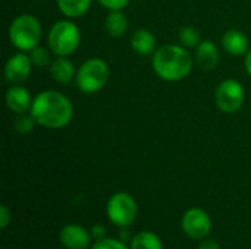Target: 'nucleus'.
Wrapping results in <instances>:
<instances>
[{"mask_svg": "<svg viewBox=\"0 0 251 249\" xmlns=\"http://www.w3.org/2000/svg\"><path fill=\"white\" fill-rule=\"evenodd\" d=\"M29 112L35 123L49 129L66 126L74 116L72 103L63 94L53 90L40 92L32 100Z\"/></svg>", "mask_w": 251, "mask_h": 249, "instance_id": "f257e3e1", "label": "nucleus"}, {"mask_svg": "<svg viewBox=\"0 0 251 249\" xmlns=\"http://www.w3.org/2000/svg\"><path fill=\"white\" fill-rule=\"evenodd\" d=\"M193 66L190 53L179 45L166 44L153 54V68L165 81H179L185 78Z\"/></svg>", "mask_w": 251, "mask_h": 249, "instance_id": "f03ea898", "label": "nucleus"}, {"mask_svg": "<svg viewBox=\"0 0 251 249\" xmlns=\"http://www.w3.org/2000/svg\"><path fill=\"white\" fill-rule=\"evenodd\" d=\"M9 37L16 48L22 51H31L34 47H37L41 37L40 22L31 15H21L12 22L9 28Z\"/></svg>", "mask_w": 251, "mask_h": 249, "instance_id": "7ed1b4c3", "label": "nucleus"}, {"mask_svg": "<svg viewBox=\"0 0 251 249\" xmlns=\"http://www.w3.org/2000/svg\"><path fill=\"white\" fill-rule=\"evenodd\" d=\"M79 29L71 21L56 22L49 34V47L56 56H69L79 45Z\"/></svg>", "mask_w": 251, "mask_h": 249, "instance_id": "20e7f679", "label": "nucleus"}, {"mask_svg": "<svg viewBox=\"0 0 251 249\" xmlns=\"http://www.w3.org/2000/svg\"><path fill=\"white\" fill-rule=\"evenodd\" d=\"M109 79V66L104 60L94 57L82 63L76 72V85L82 92L91 94L100 91Z\"/></svg>", "mask_w": 251, "mask_h": 249, "instance_id": "39448f33", "label": "nucleus"}, {"mask_svg": "<svg viewBox=\"0 0 251 249\" xmlns=\"http://www.w3.org/2000/svg\"><path fill=\"white\" fill-rule=\"evenodd\" d=\"M107 216L116 226H129L137 217V204L134 198L125 192L113 194L107 203Z\"/></svg>", "mask_w": 251, "mask_h": 249, "instance_id": "423d86ee", "label": "nucleus"}, {"mask_svg": "<svg viewBox=\"0 0 251 249\" xmlns=\"http://www.w3.org/2000/svg\"><path fill=\"white\" fill-rule=\"evenodd\" d=\"M244 103V88L235 79H226L221 82L216 90V104L225 113H234L240 110Z\"/></svg>", "mask_w": 251, "mask_h": 249, "instance_id": "0eeeda50", "label": "nucleus"}, {"mask_svg": "<svg viewBox=\"0 0 251 249\" xmlns=\"http://www.w3.org/2000/svg\"><path fill=\"white\" fill-rule=\"evenodd\" d=\"M182 229L190 238L200 239L209 235L212 229V222L206 211L200 208H191L182 217Z\"/></svg>", "mask_w": 251, "mask_h": 249, "instance_id": "6e6552de", "label": "nucleus"}, {"mask_svg": "<svg viewBox=\"0 0 251 249\" xmlns=\"http://www.w3.org/2000/svg\"><path fill=\"white\" fill-rule=\"evenodd\" d=\"M31 59L24 54V53H18V54H13L7 63H6V68H4V76H6V81L10 82V84H21L24 82L29 72H31Z\"/></svg>", "mask_w": 251, "mask_h": 249, "instance_id": "1a4fd4ad", "label": "nucleus"}, {"mask_svg": "<svg viewBox=\"0 0 251 249\" xmlns=\"http://www.w3.org/2000/svg\"><path fill=\"white\" fill-rule=\"evenodd\" d=\"M60 242L68 249H85L90 244V235L84 227L69 225L60 230Z\"/></svg>", "mask_w": 251, "mask_h": 249, "instance_id": "9d476101", "label": "nucleus"}, {"mask_svg": "<svg viewBox=\"0 0 251 249\" xmlns=\"http://www.w3.org/2000/svg\"><path fill=\"white\" fill-rule=\"evenodd\" d=\"M6 104L12 112L21 114V113H25L26 110H31L32 100H31L28 90H25L24 87L15 85V87H10L6 92Z\"/></svg>", "mask_w": 251, "mask_h": 249, "instance_id": "9b49d317", "label": "nucleus"}, {"mask_svg": "<svg viewBox=\"0 0 251 249\" xmlns=\"http://www.w3.org/2000/svg\"><path fill=\"white\" fill-rule=\"evenodd\" d=\"M222 44H224V48L234 56L246 54L250 50L246 34L238 29H229L228 32H225L222 38Z\"/></svg>", "mask_w": 251, "mask_h": 249, "instance_id": "f8f14e48", "label": "nucleus"}, {"mask_svg": "<svg viewBox=\"0 0 251 249\" xmlns=\"http://www.w3.org/2000/svg\"><path fill=\"white\" fill-rule=\"evenodd\" d=\"M196 59H197V63L203 69L206 70L213 69L219 60V53H218L216 45L212 41H201L196 47Z\"/></svg>", "mask_w": 251, "mask_h": 249, "instance_id": "ddd939ff", "label": "nucleus"}, {"mask_svg": "<svg viewBox=\"0 0 251 249\" xmlns=\"http://www.w3.org/2000/svg\"><path fill=\"white\" fill-rule=\"evenodd\" d=\"M50 73L54 81L66 85L72 81L75 76V68L74 65L63 56H57L51 63H50Z\"/></svg>", "mask_w": 251, "mask_h": 249, "instance_id": "4468645a", "label": "nucleus"}, {"mask_svg": "<svg viewBox=\"0 0 251 249\" xmlns=\"http://www.w3.org/2000/svg\"><path fill=\"white\" fill-rule=\"evenodd\" d=\"M131 47L135 53L147 56L156 51V38L154 35L147 29H138L134 32L131 38Z\"/></svg>", "mask_w": 251, "mask_h": 249, "instance_id": "2eb2a0df", "label": "nucleus"}, {"mask_svg": "<svg viewBox=\"0 0 251 249\" xmlns=\"http://www.w3.org/2000/svg\"><path fill=\"white\" fill-rule=\"evenodd\" d=\"M104 26L112 37H122L128 29V19L121 10H112L106 16Z\"/></svg>", "mask_w": 251, "mask_h": 249, "instance_id": "dca6fc26", "label": "nucleus"}, {"mask_svg": "<svg viewBox=\"0 0 251 249\" xmlns=\"http://www.w3.org/2000/svg\"><path fill=\"white\" fill-rule=\"evenodd\" d=\"M91 4V0H57V6L68 18L82 16Z\"/></svg>", "mask_w": 251, "mask_h": 249, "instance_id": "f3484780", "label": "nucleus"}, {"mask_svg": "<svg viewBox=\"0 0 251 249\" xmlns=\"http://www.w3.org/2000/svg\"><path fill=\"white\" fill-rule=\"evenodd\" d=\"M132 249H163V247L154 233L140 232L132 239Z\"/></svg>", "mask_w": 251, "mask_h": 249, "instance_id": "a211bd4d", "label": "nucleus"}, {"mask_svg": "<svg viewBox=\"0 0 251 249\" xmlns=\"http://www.w3.org/2000/svg\"><path fill=\"white\" fill-rule=\"evenodd\" d=\"M179 40H181L184 47L193 48V47H197L200 44V34L194 26H184L179 31Z\"/></svg>", "mask_w": 251, "mask_h": 249, "instance_id": "6ab92c4d", "label": "nucleus"}, {"mask_svg": "<svg viewBox=\"0 0 251 249\" xmlns=\"http://www.w3.org/2000/svg\"><path fill=\"white\" fill-rule=\"evenodd\" d=\"M29 59L32 62V65L38 66V68H43V66H47L50 63V53L46 47H34L29 53Z\"/></svg>", "mask_w": 251, "mask_h": 249, "instance_id": "aec40b11", "label": "nucleus"}, {"mask_svg": "<svg viewBox=\"0 0 251 249\" xmlns=\"http://www.w3.org/2000/svg\"><path fill=\"white\" fill-rule=\"evenodd\" d=\"M34 123H35V120H34V117H32L31 114L28 116V114H25V113H21V114H18V117L15 119L13 126H15V129H16L19 134H28V132L32 131Z\"/></svg>", "mask_w": 251, "mask_h": 249, "instance_id": "412c9836", "label": "nucleus"}, {"mask_svg": "<svg viewBox=\"0 0 251 249\" xmlns=\"http://www.w3.org/2000/svg\"><path fill=\"white\" fill-rule=\"evenodd\" d=\"M93 249H128L125 247V244H122L121 241L116 239H101L97 241V244L93 247Z\"/></svg>", "mask_w": 251, "mask_h": 249, "instance_id": "4be33fe9", "label": "nucleus"}, {"mask_svg": "<svg viewBox=\"0 0 251 249\" xmlns=\"http://www.w3.org/2000/svg\"><path fill=\"white\" fill-rule=\"evenodd\" d=\"M97 1L110 10H121L129 3V0H97Z\"/></svg>", "mask_w": 251, "mask_h": 249, "instance_id": "5701e85b", "label": "nucleus"}, {"mask_svg": "<svg viewBox=\"0 0 251 249\" xmlns=\"http://www.w3.org/2000/svg\"><path fill=\"white\" fill-rule=\"evenodd\" d=\"M0 227H6L7 225H9V222H10V216H9V211H7V208L4 207V205H1L0 207Z\"/></svg>", "mask_w": 251, "mask_h": 249, "instance_id": "b1692460", "label": "nucleus"}, {"mask_svg": "<svg viewBox=\"0 0 251 249\" xmlns=\"http://www.w3.org/2000/svg\"><path fill=\"white\" fill-rule=\"evenodd\" d=\"M91 236H93L96 241L104 239V229H103V226H100V225L94 226V227L91 229Z\"/></svg>", "mask_w": 251, "mask_h": 249, "instance_id": "393cba45", "label": "nucleus"}, {"mask_svg": "<svg viewBox=\"0 0 251 249\" xmlns=\"http://www.w3.org/2000/svg\"><path fill=\"white\" fill-rule=\"evenodd\" d=\"M199 249H221L216 241H204L200 244Z\"/></svg>", "mask_w": 251, "mask_h": 249, "instance_id": "a878e982", "label": "nucleus"}, {"mask_svg": "<svg viewBox=\"0 0 251 249\" xmlns=\"http://www.w3.org/2000/svg\"><path fill=\"white\" fill-rule=\"evenodd\" d=\"M246 68H247V72L251 75V48L247 53V59H246Z\"/></svg>", "mask_w": 251, "mask_h": 249, "instance_id": "bb28decb", "label": "nucleus"}]
</instances>
